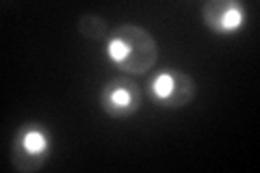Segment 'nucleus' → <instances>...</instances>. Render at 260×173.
Masks as SVG:
<instances>
[{
  "mask_svg": "<svg viewBox=\"0 0 260 173\" xmlns=\"http://www.w3.org/2000/svg\"><path fill=\"white\" fill-rule=\"evenodd\" d=\"M107 54L117 65L119 72L143 76L156 65L158 46L145 28L137 26V24H121L113 30Z\"/></svg>",
  "mask_w": 260,
  "mask_h": 173,
  "instance_id": "obj_1",
  "label": "nucleus"
},
{
  "mask_svg": "<svg viewBox=\"0 0 260 173\" xmlns=\"http://www.w3.org/2000/svg\"><path fill=\"white\" fill-rule=\"evenodd\" d=\"M50 134L39 121H26L15 132L11 143V164L20 173H32L42 169L50 158Z\"/></svg>",
  "mask_w": 260,
  "mask_h": 173,
  "instance_id": "obj_2",
  "label": "nucleus"
},
{
  "mask_svg": "<svg viewBox=\"0 0 260 173\" xmlns=\"http://www.w3.org/2000/svg\"><path fill=\"white\" fill-rule=\"evenodd\" d=\"M150 93L165 109H184L195 97V82L189 74L169 67L150 80Z\"/></svg>",
  "mask_w": 260,
  "mask_h": 173,
  "instance_id": "obj_3",
  "label": "nucleus"
},
{
  "mask_svg": "<svg viewBox=\"0 0 260 173\" xmlns=\"http://www.w3.org/2000/svg\"><path fill=\"white\" fill-rule=\"evenodd\" d=\"M143 93L139 85L128 76H119L109 80L100 91V106L102 111L113 119H126L141 109Z\"/></svg>",
  "mask_w": 260,
  "mask_h": 173,
  "instance_id": "obj_4",
  "label": "nucleus"
},
{
  "mask_svg": "<svg viewBox=\"0 0 260 173\" xmlns=\"http://www.w3.org/2000/svg\"><path fill=\"white\" fill-rule=\"evenodd\" d=\"M202 22L215 35H232L245 22V9L237 0H208L202 5Z\"/></svg>",
  "mask_w": 260,
  "mask_h": 173,
  "instance_id": "obj_5",
  "label": "nucleus"
},
{
  "mask_svg": "<svg viewBox=\"0 0 260 173\" xmlns=\"http://www.w3.org/2000/svg\"><path fill=\"white\" fill-rule=\"evenodd\" d=\"M78 32L83 35L85 39H91V41H100L104 35H107V20L98 13H85L78 18Z\"/></svg>",
  "mask_w": 260,
  "mask_h": 173,
  "instance_id": "obj_6",
  "label": "nucleus"
}]
</instances>
